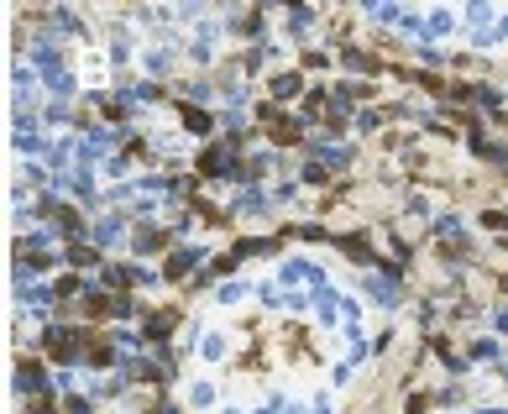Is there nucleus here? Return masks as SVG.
I'll list each match as a JSON object with an SVG mask.
<instances>
[{
    "mask_svg": "<svg viewBox=\"0 0 508 414\" xmlns=\"http://www.w3.org/2000/svg\"><path fill=\"white\" fill-rule=\"evenodd\" d=\"M503 289H508V284H503Z\"/></svg>",
    "mask_w": 508,
    "mask_h": 414,
    "instance_id": "9d476101",
    "label": "nucleus"
},
{
    "mask_svg": "<svg viewBox=\"0 0 508 414\" xmlns=\"http://www.w3.org/2000/svg\"><path fill=\"white\" fill-rule=\"evenodd\" d=\"M199 262V247H184V252H173V262H168V278H184Z\"/></svg>",
    "mask_w": 508,
    "mask_h": 414,
    "instance_id": "20e7f679",
    "label": "nucleus"
},
{
    "mask_svg": "<svg viewBox=\"0 0 508 414\" xmlns=\"http://www.w3.org/2000/svg\"><path fill=\"white\" fill-rule=\"evenodd\" d=\"M184 126H189V131H210V116L205 111H184Z\"/></svg>",
    "mask_w": 508,
    "mask_h": 414,
    "instance_id": "6e6552de",
    "label": "nucleus"
},
{
    "mask_svg": "<svg viewBox=\"0 0 508 414\" xmlns=\"http://www.w3.org/2000/svg\"><path fill=\"white\" fill-rule=\"evenodd\" d=\"M16 388H21V393H37V388H43V367H37V362H21Z\"/></svg>",
    "mask_w": 508,
    "mask_h": 414,
    "instance_id": "39448f33",
    "label": "nucleus"
},
{
    "mask_svg": "<svg viewBox=\"0 0 508 414\" xmlns=\"http://www.w3.org/2000/svg\"><path fill=\"white\" fill-rule=\"evenodd\" d=\"M32 414H58V404H52V398H37V404H32Z\"/></svg>",
    "mask_w": 508,
    "mask_h": 414,
    "instance_id": "1a4fd4ad",
    "label": "nucleus"
},
{
    "mask_svg": "<svg viewBox=\"0 0 508 414\" xmlns=\"http://www.w3.org/2000/svg\"><path fill=\"white\" fill-rule=\"evenodd\" d=\"M299 84H304L299 74H278V79H273V95H283V100H288L293 89H299Z\"/></svg>",
    "mask_w": 508,
    "mask_h": 414,
    "instance_id": "0eeeda50",
    "label": "nucleus"
},
{
    "mask_svg": "<svg viewBox=\"0 0 508 414\" xmlns=\"http://www.w3.org/2000/svg\"><path fill=\"white\" fill-rule=\"evenodd\" d=\"M199 168L205 173H231V147H210V152L199 157Z\"/></svg>",
    "mask_w": 508,
    "mask_h": 414,
    "instance_id": "7ed1b4c3",
    "label": "nucleus"
},
{
    "mask_svg": "<svg viewBox=\"0 0 508 414\" xmlns=\"http://www.w3.org/2000/svg\"><path fill=\"white\" fill-rule=\"evenodd\" d=\"M173 325H179V315H173V310H157L152 320H147V336H152V341H168Z\"/></svg>",
    "mask_w": 508,
    "mask_h": 414,
    "instance_id": "f03ea898",
    "label": "nucleus"
},
{
    "mask_svg": "<svg viewBox=\"0 0 508 414\" xmlns=\"http://www.w3.org/2000/svg\"><path fill=\"white\" fill-rule=\"evenodd\" d=\"M47 357H58V362H74V357H79V330L52 325V330H47Z\"/></svg>",
    "mask_w": 508,
    "mask_h": 414,
    "instance_id": "f257e3e1",
    "label": "nucleus"
},
{
    "mask_svg": "<svg viewBox=\"0 0 508 414\" xmlns=\"http://www.w3.org/2000/svg\"><path fill=\"white\" fill-rule=\"evenodd\" d=\"M372 299H388V304H393V299H398V284H393V278H372Z\"/></svg>",
    "mask_w": 508,
    "mask_h": 414,
    "instance_id": "423d86ee",
    "label": "nucleus"
}]
</instances>
